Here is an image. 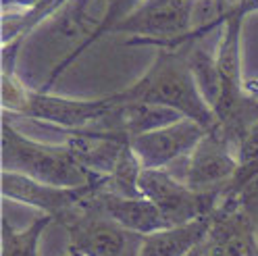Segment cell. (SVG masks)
Returning a JSON list of instances; mask_svg holds the SVG:
<instances>
[{
	"mask_svg": "<svg viewBox=\"0 0 258 256\" xmlns=\"http://www.w3.org/2000/svg\"><path fill=\"white\" fill-rule=\"evenodd\" d=\"M112 100L167 106L185 119L200 123L204 130L217 127L215 110L204 100L181 48H158L152 67L144 73V77H140L134 86L115 92Z\"/></svg>",
	"mask_w": 258,
	"mask_h": 256,
	"instance_id": "cell-1",
	"label": "cell"
},
{
	"mask_svg": "<svg viewBox=\"0 0 258 256\" xmlns=\"http://www.w3.org/2000/svg\"><path fill=\"white\" fill-rule=\"evenodd\" d=\"M3 171L27 175L58 187H84L104 181V175L84 169L64 144H46L21 134L3 115Z\"/></svg>",
	"mask_w": 258,
	"mask_h": 256,
	"instance_id": "cell-2",
	"label": "cell"
},
{
	"mask_svg": "<svg viewBox=\"0 0 258 256\" xmlns=\"http://www.w3.org/2000/svg\"><path fill=\"white\" fill-rule=\"evenodd\" d=\"M115 106L112 96L94 100L60 98L48 92L27 90L15 73H3V113L29 121L46 123L62 132H77L100 123Z\"/></svg>",
	"mask_w": 258,
	"mask_h": 256,
	"instance_id": "cell-3",
	"label": "cell"
},
{
	"mask_svg": "<svg viewBox=\"0 0 258 256\" xmlns=\"http://www.w3.org/2000/svg\"><path fill=\"white\" fill-rule=\"evenodd\" d=\"M94 196L75 215L60 223L69 235V248L84 256H140L144 235L112 221L96 204Z\"/></svg>",
	"mask_w": 258,
	"mask_h": 256,
	"instance_id": "cell-4",
	"label": "cell"
},
{
	"mask_svg": "<svg viewBox=\"0 0 258 256\" xmlns=\"http://www.w3.org/2000/svg\"><path fill=\"white\" fill-rule=\"evenodd\" d=\"M198 0H144L121 19L112 31H127L138 38L127 44H152L156 48L171 46L194 31Z\"/></svg>",
	"mask_w": 258,
	"mask_h": 256,
	"instance_id": "cell-5",
	"label": "cell"
},
{
	"mask_svg": "<svg viewBox=\"0 0 258 256\" xmlns=\"http://www.w3.org/2000/svg\"><path fill=\"white\" fill-rule=\"evenodd\" d=\"M140 191L156 204L171 227L211 217L221 204V191H196L183 179H177L169 169H144Z\"/></svg>",
	"mask_w": 258,
	"mask_h": 256,
	"instance_id": "cell-6",
	"label": "cell"
},
{
	"mask_svg": "<svg viewBox=\"0 0 258 256\" xmlns=\"http://www.w3.org/2000/svg\"><path fill=\"white\" fill-rule=\"evenodd\" d=\"M106 181L108 177L104 181L84 187H58L31 179L21 173L3 171V175H0V191H3L7 200L34 206V209L42 211V215L52 217L54 223L60 225L62 221H67L71 215H75L84 204H88V200L96 191L106 187Z\"/></svg>",
	"mask_w": 258,
	"mask_h": 256,
	"instance_id": "cell-7",
	"label": "cell"
},
{
	"mask_svg": "<svg viewBox=\"0 0 258 256\" xmlns=\"http://www.w3.org/2000/svg\"><path fill=\"white\" fill-rule=\"evenodd\" d=\"M239 163L235 148L219 127L208 130L200 144L185 158L183 181L196 191H221L229 185Z\"/></svg>",
	"mask_w": 258,
	"mask_h": 256,
	"instance_id": "cell-8",
	"label": "cell"
},
{
	"mask_svg": "<svg viewBox=\"0 0 258 256\" xmlns=\"http://www.w3.org/2000/svg\"><path fill=\"white\" fill-rule=\"evenodd\" d=\"M208 130L191 119H179L167 127L132 138V148L144 169H167L177 161H185Z\"/></svg>",
	"mask_w": 258,
	"mask_h": 256,
	"instance_id": "cell-9",
	"label": "cell"
},
{
	"mask_svg": "<svg viewBox=\"0 0 258 256\" xmlns=\"http://www.w3.org/2000/svg\"><path fill=\"white\" fill-rule=\"evenodd\" d=\"M213 256H258L256 217L233 204H219L208 231Z\"/></svg>",
	"mask_w": 258,
	"mask_h": 256,
	"instance_id": "cell-10",
	"label": "cell"
},
{
	"mask_svg": "<svg viewBox=\"0 0 258 256\" xmlns=\"http://www.w3.org/2000/svg\"><path fill=\"white\" fill-rule=\"evenodd\" d=\"M94 200L112 221H117L119 225H123L125 229L134 231L138 235H150L171 227L165 215L156 209V204H152L144 196L127 198V196L112 194L106 187H102L94 196Z\"/></svg>",
	"mask_w": 258,
	"mask_h": 256,
	"instance_id": "cell-11",
	"label": "cell"
},
{
	"mask_svg": "<svg viewBox=\"0 0 258 256\" xmlns=\"http://www.w3.org/2000/svg\"><path fill=\"white\" fill-rule=\"evenodd\" d=\"M211 225L213 215L144 235L140 256H187L208 235Z\"/></svg>",
	"mask_w": 258,
	"mask_h": 256,
	"instance_id": "cell-12",
	"label": "cell"
},
{
	"mask_svg": "<svg viewBox=\"0 0 258 256\" xmlns=\"http://www.w3.org/2000/svg\"><path fill=\"white\" fill-rule=\"evenodd\" d=\"M54 223L52 217L42 215L29 227L15 229L9 219L3 217V254L0 256H40V239L44 231Z\"/></svg>",
	"mask_w": 258,
	"mask_h": 256,
	"instance_id": "cell-13",
	"label": "cell"
},
{
	"mask_svg": "<svg viewBox=\"0 0 258 256\" xmlns=\"http://www.w3.org/2000/svg\"><path fill=\"white\" fill-rule=\"evenodd\" d=\"M144 167L140 163L138 154L132 148V142L123 148L119 161L112 169V173L108 175L106 181V189L112 191V194L119 196H127V198H140V175H142Z\"/></svg>",
	"mask_w": 258,
	"mask_h": 256,
	"instance_id": "cell-14",
	"label": "cell"
},
{
	"mask_svg": "<svg viewBox=\"0 0 258 256\" xmlns=\"http://www.w3.org/2000/svg\"><path fill=\"white\" fill-rule=\"evenodd\" d=\"M142 3H144V0H142ZM136 5H138V0H108V7H106V13H104V19H102L100 27L94 31V36H92L88 42H84L82 46H77L75 50H73V52H71V54H69L67 58H64V60L60 62V65L52 71L50 79L46 82V86L42 88V92H48V90H50V88H52V84H54V79H56L64 69L69 67V62H71L73 58H77V54H79V52H84L94 40H98L102 34H106V31H112V27H115L121 19H125L127 15H129V9H134Z\"/></svg>",
	"mask_w": 258,
	"mask_h": 256,
	"instance_id": "cell-15",
	"label": "cell"
},
{
	"mask_svg": "<svg viewBox=\"0 0 258 256\" xmlns=\"http://www.w3.org/2000/svg\"><path fill=\"white\" fill-rule=\"evenodd\" d=\"M40 3H42V0H3V11L9 13V9H13V11L21 9V15H25L31 9H36Z\"/></svg>",
	"mask_w": 258,
	"mask_h": 256,
	"instance_id": "cell-16",
	"label": "cell"
},
{
	"mask_svg": "<svg viewBox=\"0 0 258 256\" xmlns=\"http://www.w3.org/2000/svg\"><path fill=\"white\" fill-rule=\"evenodd\" d=\"M187 256H213V250H211V242H208V235L202 239V242L194 248Z\"/></svg>",
	"mask_w": 258,
	"mask_h": 256,
	"instance_id": "cell-17",
	"label": "cell"
},
{
	"mask_svg": "<svg viewBox=\"0 0 258 256\" xmlns=\"http://www.w3.org/2000/svg\"><path fill=\"white\" fill-rule=\"evenodd\" d=\"M244 88L250 96H254V98H258V79H250V82H244Z\"/></svg>",
	"mask_w": 258,
	"mask_h": 256,
	"instance_id": "cell-18",
	"label": "cell"
},
{
	"mask_svg": "<svg viewBox=\"0 0 258 256\" xmlns=\"http://www.w3.org/2000/svg\"><path fill=\"white\" fill-rule=\"evenodd\" d=\"M64 256H84V254H79V252H75V250H67V252H64Z\"/></svg>",
	"mask_w": 258,
	"mask_h": 256,
	"instance_id": "cell-19",
	"label": "cell"
}]
</instances>
